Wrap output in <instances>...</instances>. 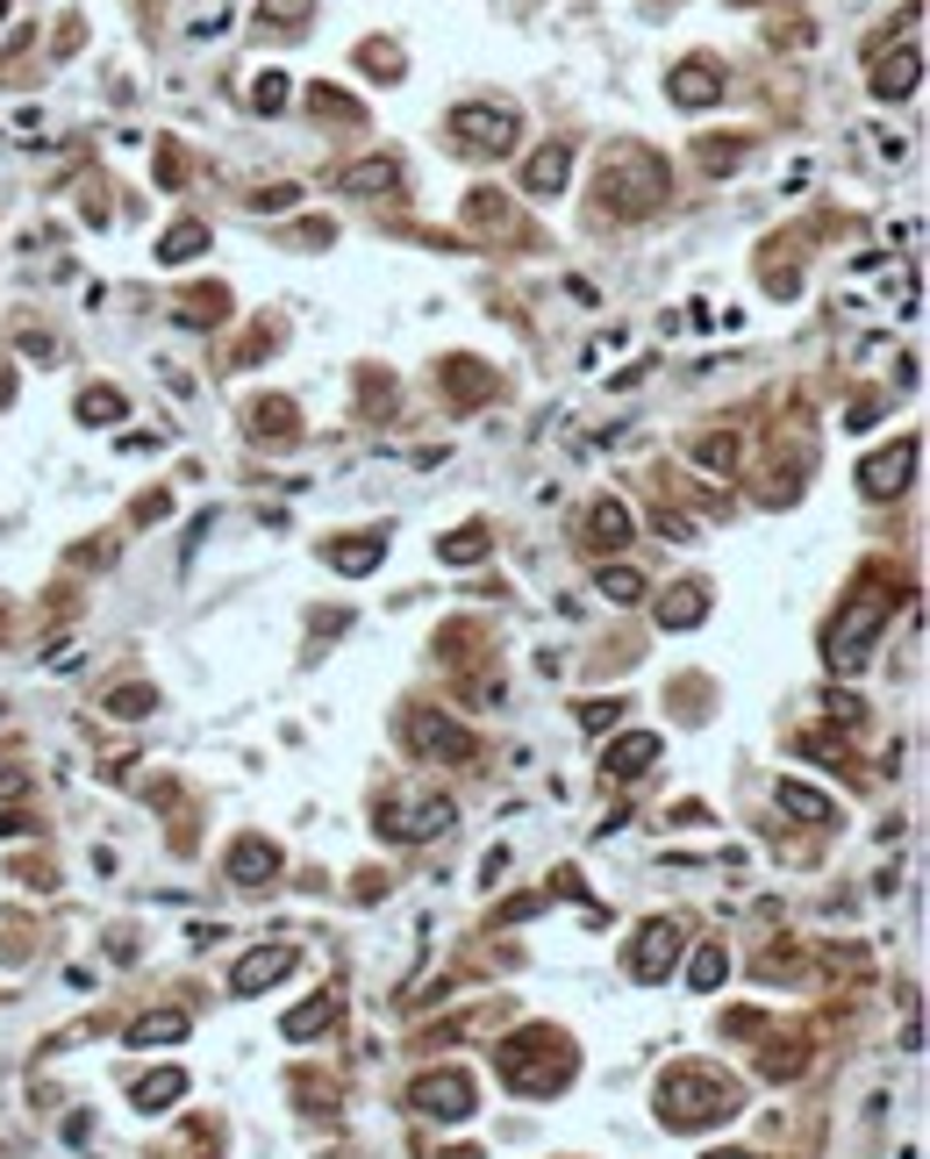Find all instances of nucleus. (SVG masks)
<instances>
[{"mask_svg": "<svg viewBox=\"0 0 930 1159\" xmlns=\"http://www.w3.org/2000/svg\"><path fill=\"white\" fill-rule=\"evenodd\" d=\"M487 552V523H472V530H451L445 544H437V558H445V566H466V558H480Z\"/></svg>", "mask_w": 930, "mask_h": 1159, "instance_id": "b1692460", "label": "nucleus"}, {"mask_svg": "<svg viewBox=\"0 0 930 1159\" xmlns=\"http://www.w3.org/2000/svg\"><path fill=\"white\" fill-rule=\"evenodd\" d=\"M330 1016H337V1002H330V995L301 1002V1010L286 1016V1038H309V1031H330Z\"/></svg>", "mask_w": 930, "mask_h": 1159, "instance_id": "a878e982", "label": "nucleus"}, {"mask_svg": "<svg viewBox=\"0 0 930 1159\" xmlns=\"http://www.w3.org/2000/svg\"><path fill=\"white\" fill-rule=\"evenodd\" d=\"M709 1159H744V1152H709Z\"/></svg>", "mask_w": 930, "mask_h": 1159, "instance_id": "f704fd0d", "label": "nucleus"}, {"mask_svg": "<svg viewBox=\"0 0 930 1159\" xmlns=\"http://www.w3.org/2000/svg\"><path fill=\"white\" fill-rule=\"evenodd\" d=\"M408 738L422 744V759H472V738L445 716H408Z\"/></svg>", "mask_w": 930, "mask_h": 1159, "instance_id": "6e6552de", "label": "nucleus"}, {"mask_svg": "<svg viewBox=\"0 0 930 1159\" xmlns=\"http://www.w3.org/2000/svg\"><path fill=\"white\" fill-rule=\"evenodd\" d=\"M909 466H917V445H895V451H874V459H866V472H859V487L866 494H902L909 487Z\"/></svg>", "mask_w": 930, "mask_h": 1159, "instance_id": "1a4fd4ad", "label": "nucleus"}, {"mask_svg": "<svg viewBox=\"0 0 930 1159\" xmlns=\"http://www.w3.org/2000/svg\"><path fill=\"white\" fill-rule=\"evenodd\" d=\"M730 1109H738L730 1080H709V1074H673V1080L659 1088V1117L673 1124V1131H694V1124L730 1117Z\"/></svg>", "mask_w": 930, "mask_h": 1159, "instance_id": "7ed1b4c3", "label": "nucleus"}, {"mask_svg": "<svg viewBox=\"0 0 930 1159\" xmlns=\"http://www.w3.org/2000/svg\"><path fill=\"white\" fill-rule=\"evenodd\" d=\"M280 101H286V80H280V72H265V80H251V108H258V115H272Z\"/></svg>", "mask_w": 930, "mask_h": 1159, "instance_id": "2f4dec72", "label": "nucleus"}, {"mask_svg": "<svg viewBox=\"0 0 930 1159\" xmlns=\"http://www.w3.org/2000/svg\"><path fill=\"white\" fill-rule=\"evenodd\" d=\"M323 558H330L337 573H373L379 558H387V537H379V530H373V537H337Z\"/></svg>", "mask_w": 930, "mask_h": 1159, "instance_id": "2eb2a0df", "label": "nucleus"}, {"mask_svg": "<svg viewBox=\"0 0 930 1159\" xmlns=\"http://www.w3.org/2000/svg\"><path fill=\"white\" fill-rule=\"evenodd\" d=\"M251 430H258V437H294V416H286V401H258Z\"/></svg>", "mask_w": 930, "mask_h": 1159, "instance_id": "c85d7f7f", "label": "nucleus"}, {"mask_svg": "<svg viewBox=\"0 0 930 1159\" xmlns=\"http://www.w3.org/2000/svg\"><path fill=\"white\" fill-rule=\"evenodd\" d=\"M587 537L616 552V544L630 537V509H623V501H594V509H587Z\"/></svg>", "mask_w": 930, "mask_h": 1159, "instance_id": "6ab92c4d", "label": "nucleus"}, {"mask_svg": "<svg viewBox=\"0 0 930 1159\" xmlns=\"http://www.w3.org/2000/svg\"><path fill=\"white\" fill-rule=\"evenodd\" d=\"M272 866H280V852H272V845H258V837H243V845H237V880H243V888L265 880Z\"/></svg>", "mask_w": 930, "mask_h": 1159, "instance_id": "5701e85b", "label": "nucleus"}, {"mask_svg": "<svg viewBox=\"0 0 930 1159\" xmlns=\"http://www.w3.org/2000/svg\"><path fill=\"white\" fill-rule=\"evenodd\" d=\"M781 810L795 816V823H823V816H830V802H823L816 787H802V781H781Z\"/></svg>", "mask_w": 930, "mask_h": 1159, "instance_id": "4be33fe9", "label": "nucleus"}, {"mask_svg": "<svg viewBox=\"0 0 930 1159\" xmlns=\"http://www.w3.org/2000/svg\"><path fill=\"white\" fill-rule=\"evenodd\" d=\"M651 759H659V738H645V730H637V738H623L616 752L602 759V773H616V781H630V773H645Z\"/></svg>", "mask_w": 930, "mask_h": 1159, "instance_id": "f3484780", "label": "nucleus"}, {"mask_svg": "<svg viewBox=\"0 0 930 1159\" xmlns=\"http://www.w3.org/2000/svg\"><path fill=\"white\" fill-rule=\"evenodd\" d=\"M301 8H309V0H272V14H280V22H301Z\"/></svg>", "mask_w": 930, "mask_h": 1159, "instance_id": "72a5a7b5", "label": "nucleus"}, {"mask_svg": "<svg viewBox=\"0 0 930 1159\" xmlns=\"http://www.w3.org/2000/svg\"><path fill=\"white\" fill-rule=\"evenodd\" d=\"M0 14H8V0H0Z\"/></svg>", "mask_w": 930, "mask_h": 1159, "instance_id": "c9c22d12", "label": "nucleus"}, {"mask_svg": "<svg viewBox=\"0 0 930 1159\" xmlns=\"http://www.w3.org/2000/svg\"><path fill=\"white\" fill-rule=\"evenodd\" d=\"M715 94H723V72L701 65V58H694V65H680L673 80H666V101H673V108H709Z\"/></svg>", "mask_w": 930, "mask_h": 1159, "instance_id": "9d476101", "label": "nucleus"}, {"mask_svg": "<svg viewBox=\"0 0 930 1159\" xmlns=\"http://www.w3.org/2000/svg\"><path fill=\"white\" fill-rule=\"evenodd\" d=\"M880 623H888V594H880V587H859V594L845 602V616L830 623V645H823L837 674H859V666H866V651H874V630H880Z\"/></svg>", "mask_w": 930, "mask_h": 1159, "instance_id": "f03ea898", "label": "nucleus"}, {"mask_svg": "<svg viewBox=\"0 0 930 1159\" xmlns=\"http://www.w3.org/2000/svg\"><path fill=\"white\" fill-rule=\"evenodd\" d=\"M179 1095H187V1074H150V1080H136V1109H173Z\"/></svg>", "mask_w": 930, "mask_h": 1159, "instance_id": "412c9836", "label": "nucleus"}, {"mask_svg": "<svg viewBox=\"0 0 930 1159\" xmlns=\"http://www.w3.org/2000/svg\"><path fill=\"white\" fill-rule=\"evenodd\" d=\"M451 823V802H416V816H379V831L387 837H430Z\"/></svg>", "mask_w": 930, "mask_h": 1159, "instance_id": "dca6fc26", "label": "nucleus"}, {"mask_svg": "<svg viewBox=\"0 0 930 1159\" xmlns=\"http://www.w3.org/2000/svg\"><path fill=\"white\" fill-rule=\"evenodd\" d=\"M286 967H294V944H272V952H251V959L237 967V995H258V988H272V981H280Z\"/></svg>", "mask_w": 930, "mask_h": 1159, "instance_id": "f8f14e48", "label": "nucleus"}, {"mask_svg": "<svg viewBox=\"0 0 930 1159\" xmlns=\"http://www.w3.org/2000/svg\"><path fill=\"white\" fill-rule=\"evenodd\" d=\"M451 144L472 150V158H501V150H515V115L509 108H459L451 115Z\"/></svg>", "mask_w": 930, "mask_h": 1159, "instance_id": "39448f33", "label": "nucleus"}, {"mask_svg": "<svg viewBox=\"0 0 930 1159\" xmlns=\"http://www.w3.org/2000/svg\"><path fill=\"white\" fill-rule=\"evenodd\" d=\"M723 973H730L723 944H701V952H694V988H723Z\"/></svg>", "mask_w": 930, "mask_h": 1159, "instance_id": "cd10ccee", "label": "nucleus"}, {"mask_svg": "<svg viewBox=\"0 0 930 1159\" xmlns=\"http://www.w3.org/2000/svg\"><path fill=\"white\" fill-rule=\"evenodd\" d=\"M566 165H573V158H566V144H544L537 158H530L523 187H530V194H558V187H566Z\"/></svg>", "mask_w": 930, "mask_h": 1159, "instance_id": "a211bd4d", "label": "nucleus"}, {"mask_svg": "<svg viewBox=\"0 0 930 1159\" xmlns=\"http://www.w3.org/2000/svg\"><path fill=\"white\" fill-rule=\"evenodd\" d=\"M608 165H616V187H602V201L616 208V216H651V208L666 201V173H659V158H651V150L623 144Z\"/></svg>", "mask_w": 930, "mask_h": 1159, "instance_id": "20e7f679", "label": "nucleus"}, {"mask_svg": "<svg viewBox=\"0 0 930 1159\" xmlns=\"http://www.w3.org/2000/svg\"><path fill=\"white\" fill-rule=\"evenodd\" d=\"M680 938H688L680 917H651L645 930H637V944H630V973L637 981H666V967L680 959Z\"/></svg>", "mask_w": 930, "mask_h": 1159, "instance_id": "423d86ee", "label": "nucleus"}, {"mask_svg": "<svg viewBox=\"0 0 930 1159\" xmlns=\"http://www.w3.org/2000/svg\"><path fill=\"white\" fill-rule=\"evenodd\" d=\"M851 144H859L874 165H888V173L909 158V136H902V129H888V122H859V129H851Z\"/></svg>", "mask_w": 930, "mask_h": 1159, "instance_id": "ddd939ff", "label": "nucleus"}, {"mask_svg": "<svg viewBox=\"0 0 930 1159\" xmlns=\"http://www.w3.org/2000/svg\"><path fill=\"white\" fill-rule=\"evenodd\" d=\"M701 616H709V587H701V580H680V587L659 602V623H666V630H688V623H701Z\"/></svg>", "mask_w": 930, "mask_h": 1159, "instance_id": "4468645a", "label": "nucleus"}, {"mask_svg": "<svg viewBox=\"0 0 930 1159\" xmlns=\"http://www.w3.org/2000/svg\"><path fill=\"white\" fill-rule=\"evenodd\" d=\"M108 709H115V716H144V709H150V695H144V688H115Z\"/></svg>", "mask_w": 930, "mask_h": 1159, "instance_id": "473e14b6", "label": "nucleus"}, {"mask_svg": "<svg viewBox=\"0 0 930 1159\" xmlns=\"http://www.w3.org/2000/svg\"><path fill=\"white\" fill-rule=\"evenodd\" d=\"M416 1103L430 1109V1117H451V1124H459V1117H472V1080H466V1074H422V1080H416Z\"/></svg>", "mask_w": 930, "mask_h": 1159, "instance_id": "0eeeda50", "label": "nucleus"}, {"mask_svg": "<svg viewBox=\"0 0 930 1159\" xmlns=\"http://www.w3.org/2000/svg\"><path fill=\"white\" fill-rule=\"evenodd\" d=\"M501 1080L509 1088H523V1095H552L558 1080L573 1074V1045L558 1038V1031H523V1038H509L501 1045Z\"/></svg>", "mask_w": 930, "mask_h": 1159, "instance_id": "f257e3e1", "label": "nucleus"}, {"mask_svg": "<svg viewBox=\"0 0 930 1159\" xmlns=\"http://www.w3.org/2000/svg\"><path fill=\"white\" fill-rule=\"evenodd\" d=\"M201 243H208V230H201V222H179V230L158 243V258H165V265H179V258H194Z\"/></svg>", "mask_w": 930, "mask_h": 1159, "instance_id": "bb28decb", "label": "nucleus"}, {"mask_svg": "<svg viewBox=\"0 0 930 1159\" xmlns=\"http://www.w3.org/2000/svg\"><path fill=\"white\" fill-rule=\"evenodd\" d=\"M351 187H358V194H373V187H394V158H365L358 173H351Z\"/></svg>", "mask_w": 930, "mask_h": 1159, "instance_id": "7c9ffc66", "label": "nucleus"}, {"mask_svg": "<svg viewBox=\"0 0 930 1159\" xmlns=\"http://www.w3.org/2000/svg\"><path fill=\"white\" fill-rule=\"evenodd\" d=\"M80 422H101V430H108V422H122V394H115V387H86V394H80Z\"/></svg>", "mask_w": 930, "mask_h": 1159, "instance_id": "393cba45", "label": "nucleus"}, {"mask_svg": "<svg viewBox=\"0 0 930 1159\" xmlns=\"http://www.w3.org/2000/svg\"><path fill=\"white\" fill-rule=\"evenodd\" d=\"M187 1038V1016L179 1010H158V1016H144V1024L129 1031V1045H179Z\"/></svg>", "mask_w": 930, "mask_h": 1159, "instance_id": "aec40b11", "label": "nucleus"}, {"mask_svg": "<svg viewBox=\"0 0 930 1159\" xmlns=\"http://www.w3.org/2000/svg\"><path fill=\"white\" fill-rule=\"evenodd\" d=\"M917 65H923V58H917V43H902L895 58H880L874 94H880V101H909V94H917Z\"/></svg>", "mask_w": 930, "mask_h": 1159, "instance_id": "9b49d317", "label": "nucleus"}, {"mask_svg": "<svg viewBox=\"0 0 930 1159\" xmlns=\"http://www.w3.org/2000/svg\"><path fill=\"white\" fill-rule=\"evenodd\" d=\"M602 594H608V602H637V594H645V573H630V566L602 573Z\"/></svg>", "mask_w": 930, "mask_h": 1159, "instance_id": "c756f323", "label": "nucleus"}]
</instances>
